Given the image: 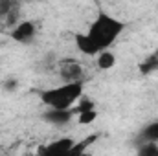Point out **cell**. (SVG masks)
Returning a JSON list of instances; mask_svg holds the SVG:
<instances>
[{"label":"cell","mask_w":158,"mask_h":156,"mask_svg":"<svg viewBox=\"0 0 158 156\" xmlns=\"http://www.w3.org/2000/svg\"><path fill=\"white\" fill-rule=\"evenodd\" d=\"M74 145H76V142L72 138H61V140H55L50 145L42 147L40 149V156H66L72 151Z\"/></svg>","instance_id":"cell-3"},{"label":"cell","mask_w":158,"mask_h":156,"mask_svg":"<svg viewBox=\"0 0 158 156\" xmlns=\"http://www.w3.org/2000/svg\"><path fill=\"white\" fill-rule=\"evenodd\" d=\"M83 97V83H63L40 92V101L50 110H72Z\"/></svg>","instance_id":"cell-2"},{"label":"cell","mask_w":158,"mask_h":156,"mask_svg":"<svg viewBox=\"0 0 158 156\" xmlns=\"http://www.w3.org/2000/svg\"><path fill=\"white\" fill-rule=\"evenodd\" d=\"M72 116H74V112H72V110H50V109H48V112L44 114V121H48V123H52V125L61 127V125L70 123Z\"/></svg>","instance_id":"cell-6"},{"label":"cell","mask_w":158,"mask_h":156,"mask_svg":"<svg viewBox=\"0 0 158 156\" xmlns=\"http://www.w3.org/2000/svg\"><path fill=\"white\" fill-rule=\"evenodd\" d=\"M77 119L81 125H90V123H94L96 121V117H98V112L96 110H86V112H81V114H77Z\"/></svg>","instance_id":"cell-10"},{"label":"cell","mask_w":158,"mask_h":156,"mask_svg":"<svg viewBox=\"0 0 158 156\" xmlns=\"http://www.w3.org/2000/svg\"><path fill=\"white\" fill-rule=\"evenodd\" d=\"M123 30H125V22L123 20H119L118 17H112V15L101 11V13H98V17L88 26L86 37L94 42V46L101 53V51L109 50L119 39Z\"/></svg>","instance_id":"cell-1"},{"label":"cell","mask_w":158,"mask_h":156,"mask_svg":"<svg viewBox=\"0 0 158 156\" xmlns=\"http://www.w3.org/2000/svg\"><path fill=\"white\" fill-rule=\"evenodd\" d=\"M11 7H13V4H9V2H6V0H0V17H2V15H9Z\"/></svg>","instance_id":"cell-11"},{"label":"cell","mask_w":158,"mask_h":156,"mask_svg":"<svg viewBox=\"0 0 158 156\" xmlns=\"http://www.w3.org/2000/svg\"><path fill=\"white\" fill-rule=\"evenodd\" d=\"M61 76L64 83H83V68L76 61H64L61 64Z\"/></svg>","instance_id":"cell-5"},{"label":"cell","mask_w":158,"mask_h":156,"mask_svg":"<svg viewBox=\"0 0 158 156\" xmlns=\"http://www.w3.org/2000/svg\"><path fill=\"white\" fill-rule=\"evenodd\" d=\"M96 63H98V68L99 70H110V68L116 66V55L110 50H105V51H101L96 57Z\"/></svg>","instance_id":"cell-7"},{"label":"cell","mask_w":158,"mask_h":156,"mask_svg":"<svg viewBox=\"0 0 158 156\" xmlns=\"http://www.w3.org/2000/svg\"><path fill=\"white\" fill-rule=\"evenodd\" d=\"M138 156H158V143H143L138 149Z\"/></svg>","instance_id":"cell-9"},{"label":"cell","mask_w":158,"mask_h":156,"mask_svg":"<svg viewBox=\"0 0 158 156\" xmlns=\"http://www.w3.org/2000/svg\"><path fill=\"white\" fill-rule=\"evenodd\" d=\"M37 35V26L31 22V20H22L19 22L13 30H11V39L20 42V44H26Z\"/></svg>","instance_id":"cell-4"},{"label":"cell","mask_w":158,"mask_h":156,"mask_svg":"<svg viewBox=\"0 0 158 156\" xmlns=\"http://www.w3.org/2000/svg\"><path fill=\"white\" fill-rule=\"evenodd\" d=\"M142 140L143 143H158V121L147 125L142 130Z\"/></svg>","instance_id":"cell-8"}]
</instances>
